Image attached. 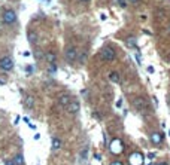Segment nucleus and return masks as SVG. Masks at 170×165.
<instances>
[{
	"label": "nucleus",
	"instance_id": "17",
	"mask_svg": "<svg viewBox=\"0 0 170 165\" xmlns=\"http://www.w3.org/2000/svg\"><path fill=\"white\" fill-rule=\"evenodd\" d=\"M12 159H14L15 165H23L24 164V158H23V155H17V156L12 158Z\"/></svg>",
	"mask_w": 170,
	"mask_h": 165
},
{
	"label": "nucleus",
	"instance_id": "6",
	"mask_svg": "<svg viewBox=\"0 0 170 165\" xmlns=\"http://www.w3.org/2000/svg\"><path fill=\"white\" fill-rule=\"evenodd\" d=\"M109 149H111V152H112V153H115V155H120V153L124 150L123 141H121L120 138H115V140H112V143H111Z\"/></svg>",
	"mask_w": 170,
	"mask_h": 165
},
{
	"label": "nucleus",
	"instance_id": "2",
	"mask_svg": "<svg viewBox=\"0 0 170 165\" xmlns=\"http://www.w3.org/2000/svg\"><path fill=\"white\" fill-rule=\"evenodd\" d=\"M78 49L75 48V46H69V48H66V51H64V60L69 63V64H73L75 61H78Z\"/></svg>",
	"mask_w": 170,
	"mask_h": 165
},
{
	"label": "nucleus",
	"instance_id": "11",
	"mask_svg": "<svg viewBox=\"0 0 170 165\" xmlns=\"http://www.w3.org/2000/svg\"><path fill=\"white\" fill-rule=\"evenodd\" d=\"M45 60H46V63H49V64H55V61H57V55H55L52 51H49V52L45 54Z\"/></svg>",
	"mask_w": 170,
	"mask_h": 165
},
{
	"label": "nucleus",
	"instance_id": "13",
	"mask_svg": "<svg viewBox=\"0 0 170 165\" xmlns=\"http://www.w3.org/2000/svg\"><path fill=\"white\" fill-rule=\"evenodd\" d=\"M27 37H29V42H30L32 45H36V43H38V34H36L35 31H29V33H27Z\"/></svg>",
	"mask_w": 170,
	"mask_h": 165
},
{
	"label": "nucleus",
	"instance_id": "8",
	"mask_svg": "<svg viewBox=\"0 0 170 165\" xmlns=\"http://www.w3.org/2000/svg\"><path fill=\"white\" fill-rule=\"evenodd\" d=\"M79 109H81V104H79V101H76V100H72L70 104L67 106V112H69L70 115H76V113L79 112Z\"/></svg>",
	"mask_w": 170,
	"mask_h": 165
},
{
	"label": "nucleus",
	"instance_id": "20",
	"mask_svg": "<svg viewBox=\"0 0 170 165\" xmlns=\"http://www.w3.org/2000/svg\"><path fill=\"white\" fill-rule=\"evenodd\" d=\"M79 156H81V159H82V161L87 159V156H88V147H87V146H85L84 149L81 150V155H79Z\"/></svg>",
	"mask_w": 170,
	"mask_h": 165
},
{
	"label": "nucleus",
	"instance_id": "30",
	"mask_svg": "<svg viewBox=\"0 0 170 165\" xmlns=\"http://www.w3.org/2000/svg\"><path fill=\"white\" fill-rule=\"evenodd\" d=\"M169 63H170V54H169Z\"/></svg>",
	"mask_w": 170,
	"mask_h": 165
},
{
	"label": "nucleus",
	"instance_id": "28",
	"mask_svg": "<svg viewBox=\"0 0 170 165\" xmlns=\"http://www.w3.org/2000/svg\"><path fill=\"white\" fill-rule=\"evenodd\" d=\"M160 165H169V164H167V162H161Z\"/></svg>",
	"mask_w": 170,
	"mask_h": 165
},
{
	"label": "nucleus",
	"instance_id": "16",
	"mask_svg": "<svg viewBox=\"0 0 170 165\" xmlns=\"http://www.w3.org/2000/svg\"><path fill=\"white\" fill-rule=\"evenodd\" d=\"M109 79H111L112 82L118 83V82H120V73H117V72H112V73L109 75Z\"/></svg>",
	"mask_w": 170,
	"mask_h": 165
},
{
	"label": "nucleus",
	"instance_id": "32",
	"mask_svg": "<svg viewBox=\"0 0 170 165\" xmlns=\"http://www.w3.org/2000/svg\"><path fill=\"white\" fill-rule=\"evenodd\" d=\"M169 135H170V131H169Z\"/></svg>",
	"mask_w": 170,
	"mask_h": 165
},
{
	"label": "nucleus",
	"instance_id": "4",
	"mask_svg": "<svg viewBox=\"0 0 170 165\" xmlns=\"http://www.w3.org/2000/svg\"><path fill=\"white\" fill-rule=\"evenodd\" d=\"M133 107H134L139 113H145L146 109H148V103H146V100H145L143 97H136V98L133 100Z\"/></svg>",
	"mask_w": 170,
	"mask_h": 165
},
{
	"label": "nucleus",
	"instance_id": "25",
	"mask_svg": "<svg viewBox=\"0 0 170 165\" xmlns=\"http://www.w3.org/2000/svg\"><path fill=\"white\" fill-rule=\"evenodd\" d=\"M120 4H121L123 7H126V1H124V0H120Z\"/></svg>",
	"mask_w": 170,
	"mask_h": 165
},
{
	"label": "nucleus",
	"instance_id": "22",
	"mask_svg": "<svg viewBox=\"0 0 170 165\" xmlns=\"http://www.w3.org/2000/svg\"><path fill=\"white\" fill-rule=\"evenodd\" d=\"M128 3H131V4H137V3H140V0H128Z\"/></svg>",
	"mask_w": 170,
	"mask_h": 165
},
{
	"label": "nucleus",
	"instance_id": "15",
	"mask_svg": "<svg viewBox=\"0 0 170 165\" xmlns=\"http://www.w3.org/2000/svg\"><path fill=\"white\" fill-rule=\"evenodd\" d=\"M60 147H61V141L57 137H54L52 138V150H58Z\"/></svg>",
	"mask_w": 170,
	"mask_h": 165
},
{
	"label": "nucleus",
	"instance_id": "10",
	"mask_svg": "<svg viewBox=\"0 0 170 165\" xmlns=\"http://www.w3.org/2000/svg\"><path fill=\"white\" fill-rule=\"evenodd\" d=\"M151 141L154 146H160L163 143V134L161 132H152L151 134Z\"/></svg>",
	"mask_w": 170,
	"mask_h": 165
},
{
	"label": "nucleus",
	"instance_id": "21",
	"mask_svg": "<svg viewBox=\"0 0 170 165\" xmlns=\"http://www.w3.org/2000/svg\"><path fill=\"white\" fill-rule=\"evenodd\" d=\"M48 70H49V73H55L57 72V66L55 64H49V69Z\"/></svg>",
	"mask_w": 170,
	"mask_h": 165
},
{
	"label": "nucleus",
	"instance_id": "29",
	"mask_svg": "<svg viewBox=\"0 0 170 165\" xmlns=\"http://www.w3.org/2000/svg\"><path fill=\"white\" fill-rule=\"evenodd\" d=\"M81 1H84V3H87V1H90V0H81Z\"/></svg>",
	"mask_w": 170,
	"mask_h": 165
},
{
	"label": "nucleus",
	"instance_id": "31",
	"mask_svg": "<svg viewBox=\"0 0 170 165\" xmlns=\"http://www.w3.org/2000/svg\"><path fill=\"white\" fill-rule=\"evenodd\" d=\"M154 165H160V164H154Z\"/></svg>",
	"mask_w": 170,
	"mask_h": 165
},
{
	"label": "nucleus",
	"instance_id": "5",
	"mask_svg": "<svg viewBox=\"0 0 170 165\" xmlns=\"http://www.w3.org/2000/svg\"><path fill=\"white\" fill-rule=\"evenodd\" d=\"M0 69L3 72H11L14 69V60L11 57H3L0 58Z\"/></svg>",
	"mask_w": 170,
	"mask_h": 165
},
{
	"label": "nucleus",
	"instance_id": "3",
	"mask_svg": "<svg viewBox=\"0 0 170 165\" xmlns=\"http://www.w3.org/2000/svg\"><path fill=\"white\" fill-rule=\"evenodd\" d=\"M3 22L6 24V25H12V24H15L17 22V13H15V10L14 9H5V12H3Z\"/></svg>",
	"mask_w": 170,
	"mask_h": 165
},
{
	"label": "nucleus",
	"instance_id": "14",
	"mask_svg": "<svg viewBox=\"0 0 170 165\" xmlns=\"http://www.w3.org/2000/svg\"><path fill=\"white\" fill-rule=\"evenodd\" d=\"M126 43H127V46H130V48H136L137 39H136L134 36H128L127 39H126Z\"/></svg>",
	"mask_w": 170,
	"mask_h": 165
},
{
	"label": "nucleus",
	"instance_id": "26",
	"mask_svg": "<svg viewBox=\"0 0 170 165\" xmlns=\"http://www.w3.org/2000/svg\"><path fill=\"white\" fill-rule=\"evenodd\" d=\"M111 165H123L121 162H114V164H111Z\"/></svg>",
	"mask_w": 170,
	"mask_h": 165
},
{
	"label": "nucleus",
	"instance_id": "24",
	"mask_svg": "<svg viewBox=\"0 0 170 165\" xmlns=\"http://www.w3.org/2000/svg\"><path fill=\"white\" fill-rule=\"evenodd\" d=\"M5 165H15V162H14V159H11V161H6Z\"/></svg>",
	"mask_w": 170,
	"mask_h": 165
},
{
	"label": "nucleus",
	"instance_id": "1",
	"mask_svg": "<svg viewBox=\"0 0 170 165\" xmlns=\"http://www.w3.org/2000/svg\"><path fill=\"white\" fill-rule=\"evenodd\" d=\"M117 57V52L112 46H103L102 51H100V58L103 61H114Z\"/></svg>",
	"mask_w": 170,
	"mask_h": 165
},
{
	"label": "nucleus",
	"instance_id": "19",
	"mask_svg": "<svg viewBox=\"0 0 170 165\" xmlns=\"http://www.w3.org/2000/svg\"><path fill=\"white\" fill-rule=\"evenodd\" d=\"M35 58H36V60H42V58H45V54H43L41 49H36V51H35Z\"/></svg>",
	"mask_w": 170,
	"mask_h": 165
},
{
	"label": "nucleus",
	"instance_id": "23",
	"mask_svg": "<svg viewBox=\"0 0 170 165\" xmlns=\"http://www.w3.org/2000/svg\"><path fill=\"white\" fill-rule=\"evenodd\" d=\"M26 70H27L29 73H32V72H33V66H27V69H26Z\"/></svg>",
	"mask_w": 170,
	"mask_h": 165
},
{
	"label": "nucleus",
	"instance_id": "9",
	"mask_svg": "<svg viewBox=\"0 0 170 165\" xmlns=\"http://www.w3.org/2000/svg\"><path fill=\"white\" fill-rule=\"evenodd\" d=\"M70 101H72V97L69 94H63V95L58 97V104L63 106V107H67L70 104Z\"/></svg>",
	"mask_w": 170,
	"mask_h": 165
},
{
	"label": "nucleus",
	"instance_id": "18",
	"mask_svg": "<svg viewBox=\"0 0 170 165\" xmlns=\"http://www.w3.org/2000/svg\"><path fill=\"white\" fill-rule=\"evenodd\" d=\"M78 61H79V63H81V64H84L85 61H87V52H81V54H79V55H78Z\"/></svg>",
	"mask_w": 170,
	"mask_h": 165
},
{
	"label": "nucleus",
	"instance_id": "27",
	"mask_svg": "<svg viewBox=\"0 0 170 165\" xmlns=\"http://www.w3.org/2000/svg\"><path fill=\"white\" fill-rule=\"evenodd\" d=\"M167 33H169V34H170V25H169V27H167Z\"/></svg>",
	"mask_w": 170,
	"mask_h": 165
},
{
	"label": "nucleus",
	"instance_id": "7",
	"mask_svg": "<svg viewBox=\"0 0 170 165\" xmlns=\"http://www.w3.org/2000/svg\"><path fill=\"white\" fill-rule=\"evenodd\" d=\"M128 162H130V165H142L143 164V156L139 152H134V153L130 155Z\"/></svg>",
	"mask_w": 170,
	"mask_h": 165
},
{
	"label": "nucleus",
	"instance_id": "12",
	"mask_svg": "<svg viewBox=\"0 0 170 165\" xmlns=\"http://www.w3.org/2000/svg\"><path fill=\"white\" fill-rule=\"evenodd\" d=\"M24 106H26L27 109H33V107H35V97L27 95V97L24 98Z\"/></svg>",
	"mask_w": 170,
	"mask_h": 165
}]
</instances>
